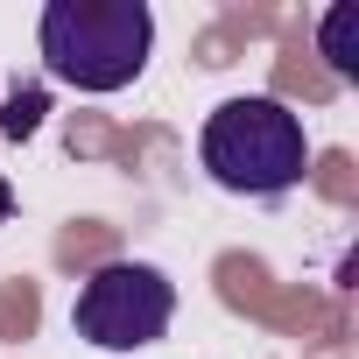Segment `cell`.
Returning <instances> with one entry per match:
<instances>
[{
    "mask_svg": "<svg viewBox=\"0 0 359 359\" xmlns=\"http://www.w3.org/2000/svg\"><path fill=\"white\" fill-rule=\"evenodd\" d=\"M43 64L71 92H127L148 71L155 15L148 0H50L43 8Z\"/></svg>",
    "mask_w": 359,
    "mask_h": 359,
    "instance_id": "1",
    "label": "cell"
},
{
    "mask_svg": "<svg viewBox=\"0 0 359 359\" xmlns=\"http://www.w3.org/2000/svg\"><path fill=\"white\" fill-rule=\"evenodd\" d=\"M198 162L233 198H282V191L303 184V169H310V134H303V120L282 99L254 92V99H226L205 120Z\"/></svg>",
    "mask_w": 359,
    "mask_h": 359,
    "instance_id": "2",
    "label": "cell"
},
{
    "mask_svg": "<svg viewBox=\"0 0 359 359\" xmlns=\"http://www.w3.org/2000/svg\"><path fill=\"white\" fill-rule=\"evenodd\" d=\"M169 317H176V282L148 261H106L71 303V331L99 352H141L169 331Z\"/></svg>",
    "mask_w": 359,
    "mask_h": 359,
    "instance_id": "3",
    "label": "cell"
},
{
    "mask_svg": "<svg viewBox=\"0 0 359 359\" xmlns=\"http://www.w3.org/2000/svg\"><path fill=\"white\" fill-rule=\"evenodd\" d=\"M317 50L338 78H359V0H338V8H324L317 22Z\"/></svg>",
    "mask_w": 359,
    "mask_h": 359,
    "instance_id": "4",
    "label": "cell"
},
{
    "mask_svg": "<svg viewBox=\"0 0 359 359\" xmlns=\"http://www.w3.org/2000/svg\"><path fill=\"white\" fill-rule=\"evenodd\" d=\"M43 113H50L43 85H15L8 99H0V134H8V141H29V134L43 127Z\"/></svg>",
    "mask_w": 359,
    "mask_h": 359,
    "instance_id": "5",
    "label": "cell"
},
{
    "mask_svg": "<svg viewBox=\"0 0 359 359\" xmlns=\"http://www.w3.org/2000/svg\"><path fill=\"white\" fill-rule=\"evenodd\" d=\"M8 212H15V191H8V176H0V226H8Z\"/></svg>",
    "mask_w": 359,
    "mask_h": 359,
    "instance_id": "6",
    "label": "cell"
}]
</instances>
